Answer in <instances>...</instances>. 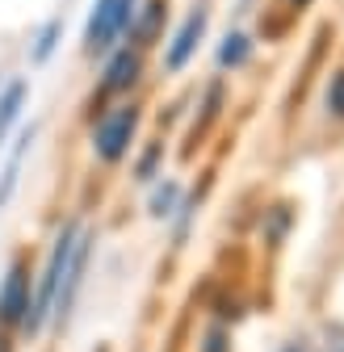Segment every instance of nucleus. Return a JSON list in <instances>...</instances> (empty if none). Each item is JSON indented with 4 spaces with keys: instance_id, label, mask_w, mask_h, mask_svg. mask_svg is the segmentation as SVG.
I'll list each match as a JSON object with an SVG mask.
<instances>
[{
    "instance_id": "nucleus-22",
    "label": "nucleus",
    "mask_w": 344,
    "mask_h": 352,
    "mask_svg": "<svg viewBox=\"0 0 344 352\" xmlns=\"http://www.w3.org/2000/svg\"><path fill=\"white\" fill-rule=\"evenodd\" d=\"M281 352H307V344H303V340H290V344H286Z\"/></svg>"
},
{
    "instance_id": "nucleus-1",
    "label": "nucleus",
    "mask_w": 344,
    "mask_h": 352,
    "mask_svg": "<svg viewBox=\"0 0 344 352\" xmlns=\"http://www.w3.org/2000/svg\"><path fill=\"white\" fill-rule=\"evenodd\" d=\"M80 239V223L67 218V223L55 231L51 239V252H47V264H42V273L34 277V306H30V319H25V336H42L51 327V311H55V294H59V281H63V269L72 260V248Z\"/></svg>"
},
{
    "instance_id": "nucleus-23",
    "label": "nucleus",
    "mask_w": 344,
    "mask_h": 352,
    "mask_svg": "<svg viewBox=\"0 0 344 352\" xmlns=\"http://www.w3.org/2000/svg\"><path fill=\"white\" fill-rule=\"evenodd\" d=\"M0 352H13V344H9V336L0 331Z\"/></svg>"
},
{
    "instance_id": "nucleus-10",
    "label": "nucleus",
    "mask_w": 344,
    "mask_h": 352,
    "mask_svg": "<svg viewBox=\"0 0 344 352\" xmlns=\"http://www.w3.org/2000/svg\"><path fill=\"white\" fill-rule=\"evenodd\" d=\"M252 55H256L252 34H248V30H227L214 59H219V72H244V67L252 63Z\"/></svg>"
},
{
    "instance_id": "nucleus-14",
    "label": "nucleus",
    "mask_w": 344,
    "mask_h": 352,
    "mask_svg": "<svg viewBox=\"0 0 344 352\" xmlns=\"http://www.w3.org/2000/svg\"><path fill=\"white\" fill-rule=\"evenodd\" d=\"M164 160H168V143H147L139 155H135V164H131V176L139 185H155L160 176H164Z\"/></svg>"
},
{
    "instance_id": "nucleus-18",
    "label": "nucleus",
    "mask_w": 344,
    "mask_h": 352,
    "mask_svg": "<svg viewBox=\"0 0 344 352\" xmlns=\"http://www.w3.org/2000/svg\"><path fill=\"white\" fill-rule=\"evenodd\" d=\"M323 109H327V118L344 122V67H336L323 84Z\"/></svg>"
},
{
    "instance_id": "nucleus-2",
    "label": "nucleus",
    "mask_w": 344,
    "mask_h": 352,
    "mask_svg": "<svg viewBox=\"0 0 344 352\" xmlns=\"http://www.w3.org/2000/svg\"><path fill=\"white\" fill-rule=\"evenodd\" d=\"M139 126H143V105L139 101H114L93 122V155L109 168L122 164L131 155L135 139H139Z\"/></svg>"
},
{
    "instance_id": "nucleus-3",
    "label": "nucleus",
    "mask_w": 344,
    "mask_h": 352,
    "mask_svg": "<svg viewBox=\"0 0 344 352\" xmlns=\"http://www.w3.org/2000/svg\"><path fill=\"white\" fill-rule=\"evenodd\" d=\"M135 13H139V0H97L89 21H84V55L89 59L109 55L118 42L131 34Z\"/></svg>"
},
{
    "instance_id": "nucleus-4",
    "label": "nucleus",
    "mask_w": 344,
    "mask_h": 352,
    "mask_svg": "<svg viewBox=\"0 0 344 352\" xmlns=\"http://www.w3.org/2000/svg\"><path fill=\"white\" fill-rule=\"evenodd\" d=\"M143 72H147V51L135 47V42H118V47L105 55V67H101V80H97L93 105L97 101H126L143 84Z\"/></svg>"
},
{
    "instance_id": "nucleus-11",
    "label": "nucleus",
    "mask_w": 344,
    "mask_h": 352,
    "mask_svg": "<svg viewBox=\"0 0 344 352\" xmlns=\"http://www.w3.org/2000/svg\"><path fill=\"white\" fill-rule=\"evenodd\" d=\"M34 139H38V126H30V130H21V135H17V147H13V155H9V164H5V172H0V206H9V201H13L17 181H21V164H25V155H30Z\"/></svg>"
},
{
    "instance_id": "nucleus-9",
    "label": "nucleus",
    "mask_w": 344,
    "mask_h": 352,
    "mask_svg": "<svg viewBox=\"0 0 344 352\" xmlns=\"http://www.w3.org/2000/svg\"><path fill=\"white\" fill-rule=\"evenodd\" d=\"M164 21H168V0H139V13H135V25H131V42L135 47H155L160 34H164Z\"/></svg>"
},
{
    "instance_id": "nucleus-17",
    "label": "nucleus",
    "mask_w": 344,
    "mask_h": 352,
    "mask_svg": "<svg viewBox=\"0 0 344 352\" xmlns=\"http://www.w3.org/2000/svg\"><path fill=\"white\" fill-rule=\"evenodd\" d=\"M290 227H294V210H290V206H269L265 218H261V235H265L269 248H277V243L290 235Z\"/></svg>"
},
{
    "instance_id": "nucleus-5",
    "label": "nucleus",
    "mask_w": 344,
    "mask_h": 352,
    "mask_svg": "<svg viewBox=\"0 0 344 352\" xmlns=\"http://www.w3.org/2000/svg\"><path fill=\"white\" fill-rule=\"evenodd\" d=\"M30 306H34V273H30V260L13 256L5 277H0V327L5 331H21L30 319Z\"/></svg>"
},
{
    "instance_id": "nucleus-7",
    "label": "nucleus",
    "mask_w": 344,
    "mask_h": 352,
    "mask_svg": "<svg viewBox=\"0 0 344 352\" xmlns=\"http://www.w3.org/2000/svg\"><path fill=\"white\" fill-rule=\"evenodd\" d=\"M206 30H210V9L197 5L177 30H172V38L164 42V72H168V76H181V72L193 63L197 47L206 42Z\"/></svg>"
},
{
    "instance_id": "nucleus-6",
    "label": "nucleus",
    "mask_w": 344,
    "mask_h": 352,
    "mask_svg": "<svg viewBox=\"0 0 344 352\" xmlns=\"http://www.w3.org/2000/svg\"><path fill=\"white\" fill-rule=\"evenodd\" d=\"M93 243H97V235L80 227V239H76V248H72V260H67L63 281H59V294H55V311H51V323H55V327H63V323L72 319L76 302H80L84 273H89V260H93Z\"/></svg>"
},
{
    "instance_id": "nucleus-20",
    "label": "nucleus",
    "mask_w": 344,
    "mask_h": 352,
    "mask_svg": "<svg viewBox=\"0 0 344 352\" xmlns=\"http://www.w3.org/2000/svg\"><path fill=\"white\" fill-rule=\"evenodd\" d=\"M307 352H344V323H323L319 344L307 348Z\"/></svg>"
},
{
    "instance_id": "nucleus-15",
    "label": "nucleus",
    "mask_w": 344,
    "mask_h": 352,
    "mask_svg": "<svg viewBox=\"0 0 344 352\" xmlns=\"http://www.w3.org/2000/svg\"><path fill=\"white\" fill-rule=\"evenodd\" d=\"M197 214H202V197H197V193H185L181 206H177V214L168 218V227H172V248H185V239H189V231H193V223H197Z\"/></svg>"
},
{
    "instance_id": "nucleus-13",
    "label": "nucleus",
    "mask_w": 344,
    "mask_h": 352,
    "mask_svg": "<svg viewBox=\"0 0 344 352\" xmlns=\"http://www.w3.org/2000/svg\"><path fill=\"white\" fill-rule=\"evenodd\" d=\"M25 101H30V84H25V80H9L5 88H0V139H5L9 130L17 126Z\"/></svg>"
},
{
    "instance_id": "nucleus-16",
    "label": "nucleus",
    "mask_w": 344,
    "mask_h": 352,
    "mask_svg": "<svg viewBox=\"0 0 344 352\" xmlns=\"http://www.w3.org/2000/svg\"><path fill=\"white\" fill-rule=\"evenodd\" d=\"M59 38H63V17H51V21H42L38 34H34V47H30V63H47L59 47Z\"/></svg>"
},
{
    "instance_id": "nucleus-8",
    "label": "nucleus",
    "mask_w": 344,
    "mask_h": 352,
    "mask_svg": "<svg viewBox=\"0 0 344 352\" xmlns=\"http://www.w3.org/2000/svg\"><path fill=\"white\" fill-rule=\"evenodd\" d=\"M223 109H227V80L223 76H214L206 88H202V101H197V118H193V126H189V143H197V139H206L210 135V126L223 118Z\"/></svg>"
},
{
    "instance_id": "nucleus-19",
    "label": "nucleus",
    "mask_w": 344,
    "mask_h": 352,
    "mask_svg": "<svg viewBox=\"0 0 344 352\" xmlns=\"http://www.w3.org/2000/svg\"><path fill=\"white\" fill-rule=\"evenodd\" d=\"M197 352H235L231 327H227V323H210V327L202 331V340H197Z\"/></svg>"
},
{
    "instance_id": "nucleus-12",
    "label": "nucleus",
    "mask_w": 344,
    "mask_h": 352,
    "mask_svg": "<svg viewBox=\"0 0 344 352\" xmlns=\"http://www.w3.org/2000/svg\"><path fill=\"white\" fill-rule=\"evenodd\" d=\"M181 197H185V185L177 181V176H164V181H155V185H151V197H147V214L155 218V223H168V218L177 214Z\"/></svg>"
},
{
    "instance_id": "nucleus-21",
    "label": "nucleus",
    "mask_w": 344,
    "mask_h": 352,
    "mask_svg": "<svg viewBox=\"0 0 344 352\" xmlns=\"http://www.w3.org/2000/svg\"><path fill=\"white\" fill-rule=\"evenodd\" d=\"M281 5H286L290 13H307V9L315 5V0H281Z\"/></svg>"
}]
</instances>
